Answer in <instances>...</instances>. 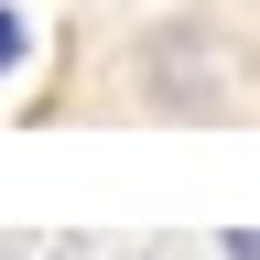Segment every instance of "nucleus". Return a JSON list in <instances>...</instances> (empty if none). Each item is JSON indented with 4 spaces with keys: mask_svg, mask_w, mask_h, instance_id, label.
I'll list each match as a JSON object with an SVG mask.
<instances>
[{
    "mask_svg": "<svg viewBox=\"0 0 260 260\" xmlns=\"http://www.w3.org/2000/svg\"><path fill=\"white\" fill-rule=\"evenodd\" d=\"M217 260H260V228H228V239H217Z\"/></svg>",
    "mask_w": 260,
    "mask_h": 260,
    "instance_id": "2",
    "label": "nucleus"
},
{
    "mask_svg": "<svg viewBox=\"0 0 260 260\" xmlns=\"http://www.w3.org/2000/svg\"><path fill=\"white\" fill-rule=\"evenodd\" d=\"M22 65H32V22L0 0V76H22Z\"/></svg>",
    "mask_w": 260,
    "mask_h": 260,
    "instance_id": "1",
    "label": "nucleus"
}]
</instances>
